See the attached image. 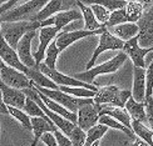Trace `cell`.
Returning <instances> with one entry per match:
<instances>
[{"label":"cell","instance_id":"cell-1","mask_svg":"<svg viewBox=\"0 0 153 146\" xmlns=\"http://www.w3.org/2000/svg\"><path fill=\"white\" fill-rule=\"evenodd\" d=\"M40 28V21H9L1 23V30L0 34L4 37V40L9 44L13 49H16V45L22 37L31 30H38Z\"/></svg>","mask_w":153,"mask_h":146},{"label":"cell","instance_id":"cell-2","mask_svg":"<svg viewBox=\"0 0 153 146\" xmlns=\"http://www.w3.org/2000/svg\"><path fill=\"white\" fill-rule=\"evenodd\" d=\"M49 0H29L22 5H18L15 8H11L8 11L0 14V23H9V21H23V20H30L34 18L43 6Z\"/></svg>","mask_w":153,"mask_h":146},{"label":"cell","instance_id":"cell-3","mask_svg":"<svg viewBox=\"0 0 153 146\" xmlns=\"http://www.w3.org/2000/svg\"><path fill=\"white\" fill-rule=\"evenodd\" d=\"M127 56L122 50L117 54L114 55L113 58L111 60H108L105 62H103V64L100 65H94L93 67L88 69V70H85L84 73H79V74H75L73 75L75 79H78L80 81H84V82H92L97 76L99 75H104V74H113L116 73L118 69L122 66L126 60H127Z\"/></svg>","mask_w":153,"mask_h":146},{"label":"cell","instance_id":"cell-4","mask_svg":"<svg viewBox=\"0 0 153 146\" xmlns=\"http://www.w3.org/2000/svg\"><path fill=\"white\" fill-rule=\"evenodd\" d=\"M33 86L36 89V90H39L42 94L45 95V96H48L49 99L56 101V103L60 104L62 106H64L65 109H68L72 112H75V114L80 106L85 105V104L94 103L93 98H75V96H72V95H69V94H65L64 91L59 90V89H47V87L36 86L34 84H33Z\"/></svg>","mask_w":153,"mask_h":146},{"label":"cell","instance_id":"cell-5","mask_svg":"<svg viewBox=\"0 0 153 146\" xmlns=\"http://www.w3.org/2000/svg\"><path fill=\"white\" fill-rule=\"evenodd\" d=\"M129 90H120L116 85H109L104 87H99L95 92L93 101L95 104H107L112 106L124 107V104L131 96Z\"/></svg>","mask_w":153,"mask_h":146},{"label":"cell","instance_id":"cell-6","mask_svg":"<svg viewBox=\"0 0 153 146\" xmlns=\"http://www.w3.org/2000/svg\"><path fill=\"white\" fill-rule=\"evenodd\" d=\"M38 67H39V70L44 75L48 76V78L52 81H54L58 86H60V85H63V86H82V87L91 89V90H94V91H98V89H99V86H93L89 84V82H84V81L75 79L74 76H68V75L62 74L60 71L56 70V69H50L44 64L43 61L38 65Z\"/></svg>","mask_w":153,"mask_h":146},{"label":"cell","instance_id":"cell-7","mask_svg":"<svg viewBox=\"0 0 153 146\" xmlns=\"http://www.w3.org/2000/svg\"><path fill=\"white\" fill-rule=\"evenodd\" d=\"M123 44H124L123 40H120L119 37H117L116 35H113L108 29L103 30V33L99 34V44H98V46H97V49L94 50L91 60L88 61V64L85 66L87 70L94 66L95 61H97V59H98V56L102 53L107 51V50H122L123 49Z\"/></svg>","mask_w":153,"mask_h":146},{"label":"cell","instance_id":"cell-8","mask_svg":"<svg viewBox=\"0 0 153 146\" xmlns=\"http://www.w3.org/2000/svg\"><path fill=\"white\" fill-rule=\"evenodd\" d=\"M138 44L143 48L153 46V5L144 8L142 16L138 19Z\"/></svg>","mask_w":153,"mask_h":146},{"label":"cell","instance_id":"cell-9","mask_svg":"<svg viewBox=\"0 0 153 146\" xmlns=\"http://www.w3.org/2000/svg\"><path fill=\"white\" fill-rule=\"evenodd\" d=\"M122 51L129 56V59L133 62V66H138V67H146V55L153 51V46L148 48H143L138 44V35H136L132 39L124 41L123 44V49Z\"/></svg>","mask_w":153,"mask_h":146},{"label":"cell","instance_id":"cell-10","mask_svg":"<svg viewBox=\"0 0 153 146\" xmlns=\"http://www.w3.org/2000/svg\"><path fill=\"white\" fill-rule=\"evenodd\" d=\"M0 80L8 86L20 89V90L33 86L31 80L23 71H19L16 69L5 64L0 67Z\"/></svg>","mask_w":153,"mask_h":146},{"label":"cell","instance_id":"cell-11","mask_svg":"<svg viewBox=\"0 0 153 146\" xmlns=\"http://www.w3.org/2000/svg\"><path fill=\"white\" fill-rule=\"evenodd\" d=\"M107 28L103 26L97 30H74V31H63V33H58L55 36V44L58 46V50L62 53L63 50H65L68 46H71L73 43L78 41L80 39H84L87 36H93V35H99L103 33V30Z\"/></svg>","mask_w":153,"mask_h":146},{"label":"cell","instance_id":"cell-12","mask_svg":"<svg viewBox=\"0 0 153 146\" xmlns=\"http://www.w3.org/2000/svg\"><path fill=\"white\" fill-rule=\"evenodd\" d=\"M102 109V104H85L80 106L78 111H76V125L80 129L87 131L98 123L99 119V112Z\"/></svg>","mask_w":153,"mask_h":146},{"label":"cell","instance_id":"cell-13","mask_svg":"<svg viewBox=\"0 0 153 146\" xmlns=\"http://www.w3.org/2000/svg\"><path fill=\"white\" fill-rule=\"evenodd\" d=\"M76 6V0H49L43 9L34 15L31 21H43L59 11H65Z\"/></svg>","mask_w":153,"mask_h":146},{"label":"cell","instance_id":"cell-14","mask_svg":"<svg viewBox=\"0 0 153 146\" xmlns=\"http://www.w3.org/2000/svg\"><path fill=\"white\" fill-rule=\"evenodd\" d=\"M35 35H36V30H31L29 33H27L19 40L15 49L20 61L28 67H38L33 58V54H31V41H33Z\"/></svg>","mask_w":153,"mask_h":146},{"label":"cell","instance_id":"cell-15","mask_svg":"<svg viewBox=\"0 0 153 146\" xmlns=\"http://www.w3.org/2000/svg\"><path fill=\"white\" fill-rule=\"evenodd\" d=\"M83 16H82V12L76 9H69V10H65V11H59L56 14L52 15L50 18L45 19V20L40 21V28L42 26H56L59 30L63 29L64 26L69 23L72 21H75V20H80Z\"/></svg>","mask_w":153,"mask_h":146},{"label":"cell","instance_id":"cell-16","mask_svg":"<svg viewBox=\"0 0 153 146\" xmlns=\"http://www.w3.org/2000/svg\"><path fill=\"white\" fill-rule=\"evenodd\" d=\"M59 29L56 26H42L39 28V46L38 50L33 54V58L35 60L36 66L44 60V55H45V50L48 45L53 39H55L56 34L59 33Z\"/></svg>","mask_w":153,"mask_h":146},{"label":"cell","instance_id":"cell-17","mask_svg":"<svg viewBox=\"0 0 153 146\" xmlns=\"http://www.w3.org/2000/svg\"><path fill=\"white\" fill-rule=\"evenodd\" d=\"M0 59L4 61L5 65L14 67L19 71H23L24 74L28 70V66H25L20 61V59H19L16 50L13 49L9 44L4 40L1 34H0Z\"/></svg>","mask_w":153,"mask_h":146},{"label":"cell","instance_id":"cell-18","mask_svg":"<svg viewBox=\"0 0 153 146\" xmlns=\"http://www.w3.org/2000/svg\"><path fill=\"white\" fill-rule=\"evenodd\" d=\"M0 90H1L3 101L6 106H14L18 107V109H23L24 107L27 95L24 94L23 90L8 86L1 80H0Z\"/></svg>","mask_w":153,"mask_h":146},{"label":"cell","instance_id":"cell-19","mask_svg":"<svg viewBox=\"0 0 153 146\" xmlns=\"http://www.w3.org/2000/svg\"><path fill=\"white\" fill-rule=\"evenodd\" d=\"M132 98L136 101H144L146 99V67L133 66V87Z\"/></svg>","mask_w":153,"mask_h":146},{"label":"cell","instance_id":"cell-20","mask_svg":"<svg viewBox=\"0 0 153 146\" xmlns=\"http://www.w3.org/2000/svg\"><path fill=\"white\" fill-rule=\"evenodd\" d=\"M30 123H31V131L34 132V139L30 146H36L44 132H54L55 130H58V128L52 121H48V120L40 116L30 117Z\"/></svg>","mask_w":153,"mask_h":146},{"label":"cell","instance_id":"cell-21","mask_svg":"<svg viewBox=\"0 0 153 146\" xmlns=\"http://www.w3.org/2000/svg\"><path fill=\"white\" fill-rule=\"evenodd\" d=\"M34 89H35V87H34ZM35 90H36V89H35ZM36 94H38V96L40 98V100L44 103V105H45L49 110H52V111H54V112H56V114H59L60 116H63L64 119L69 120V121H72L73 124L76 125V114H75V112L69 111L68 109H65L64 106H62L60 104L56 103V101L49 99V98L45 96L44 94H42L39 90H36Z\"/></svg>","mask_w":153,"mask_h":146},{"label":"cell","instance_id":"cell-22","mask_svg":"<svg viewBox=\"0 0 153 146\" xmlns=\"http://www.w3.org/2000/svg\"><path fill=\"white\" fill-rule=\"evenodd\" d=\"M124 109L129 114L131 119H136L142 124L147 125V116H146V107L144 101H136L132 98V95L128 98L127 103L124 104Z\"/></svg>","mask_w":153,"mask_h":146},{"label":"cell","instance_id":"cell-23","mask_svg":"<svg viewBox=\"0 0 153 146\" xmlns=\"http://www.w3.org/2000/svg\"><path fill=\"white\" fill-rule=\"evenodd\" d=\"M100 114H107L112 117H114L116 120H118L119 123H122L126 128L132 129L131 128V116L127 112V110L124 107H119V106H108L107 104H102V109H100Z\"/></svg>","mask_w":153,"mask_h":146},{"label":"cell","instance_id":"cell-24","mask_svg":"<svg viewBox=\"0 0 153 146\" xmlns=\"http://www.w3.org/2000/svg\"><path fill=\"white\" fill-rule=\"evenodd\" d=\"M25 75H27L31 80V82L36 86L47 87V89H59V86L56 85L54 81H52L48 76H45L39 70V67H28Z\"/></svg>","mask_w":153,"mask_h":146},{"label":"cell","instance_id":"cell-25","mask_svg":"<svg viewBox=\"0 0 153 146\" xmlns=\"http://www.w3.org/2000/svg\"><path fill=\"white\" fill-rule=\"evenodd\" d=\"M138 31H139V28L137 23H122V24H118L116 26H113V35H116L117 37H119L120 40L123 41H127L134 37L136 35H138Z\"/></svg>","mask_w":153,"mask_h":146},{"label":"cell","instance_id":"cell-26","mask_svg":"<svg viewBox=\"0 0 153 146\" xmlns=\"http://www.w3.org/2000/svg\"><path fill=\"white\" fill-rule=\"evenodd\" d=\"M76 6H79L82 16L84 19V29L85 30H97V29H100V28L104 26V25H102L97 21V19L94 18L93 11L89 6L83 4L80 0H76Z\"/></svg>","mask_w":153,"mask_h":146},{"label":"cell","instance_id":"cell-27","mask_svg":"<svg viewBox=\"0 0 153 146\" xmlns=\"http://www.w3.org/2000/svg\"><path fill=\"white\" fill-rule=\"evenodd\" d=\"M131 128L137 137L142 139L144 142L148 144V146H153V130L152 129H148L144 124H142L141 121H138L136 119L131 120Z\"/></svg>","mask_w":153,"mask_h":146},{"label":"cell","instance_id":"cell-28","mask_svg":"<svg viewBox=\"0 0 153 146\" xmlns=\"http://www.w3.org/2000/svg\"><path fill=\"white\" fill-rule=\"evenodd\" d=\"M98 123L108 126V128H112V129H116V130L122 131V132H124L127 136H129L131 139H134V137H136L134 132L132 131V129L126 128V126H124L122 123H119L118 120H116L114 117H112V116H109V115H107V114H100L99 119H98Z\"/></svg>","mask_w":153,"mask_h":146},{"label":"cell","instance_id":"cell-29","mask_svg":"<svg viewBox=\"0 0 153 146\" xmlns=\"http://www.w3.org/2000/svg\"><path fill=\"white\" fill-rule=\"evenodd\" d=\"M144 10V6L138 1V0H132V1H127L124 6L126 12V20L129 23H137L138 19L142 16Z\"/></svg>","mask_w":153,"mask_h":146},{"label":"cell","instance_id":"cell-30","mask_svg":"<svg viewBox=\"0 0 153 146\" xmlns=\"http://www.w3.org/2000/svg\"><path fill=\"white\" fill-rule=\"evenodd\" d=\"M108 126L103 125V124H99L97 123L94 126H92L91 129H88L85 131V142L84 146H91L94 141H98L100 140L102 137L104 136V134L108 131Z\"/></svg>","mask_w":153,"mask_h":146},{"label":"cell","instance_id":"cell-31","mask_svg":"<svg viewBox=\"0 0 153 146\" xmlns=\"http://www.w3.org/2000/svg\"><path fill=\"white\" fill-rule=\"evenodd\" d=\"M59 54H60V51L58 50V46H56V44H55V39H53L45 50V55H44L43 62L50 69H56V60H58Z\"/></svg>","mask_w":153,"mask_h":146},{"label":"cell","instance_id":"cell-32","mask_svg":"<svg viewBox=\"0 0 153 146\" xmlns=\"http://www.w3.org/2000/svg\"><path fill=\"white\" fill-rule=\"evenodd\" d=\"M59 90L64 91L65 94H69L75 98H94V95L97 91L91 90L87 87H82V86H59Z\"/></svg>","mask_w":153,"mask_h":146},{"label":"cell","instance_id":"cell-33","mask_svg":"<svg viewBox=\"0 0 153 146\" xmlns=\"http://www.w3.org/2000/svg\"><path fill=\"white\" fill-rule=\"evenodd\" d=\"M8 107V112L14 117L15 120H18L27 130L31 131V123H30V116L25 112L23 109H18L14 106H6Z\"/></svg>","mask_w":153,"mask_h":146},{"label":"cell","instance_id":"cell-34","mask_svg":"<svg viewBox=\"0 0 153 146\" xmlns=\"http://www.w3.org/2000/svg\"><path fill=\"white\" fill-rule=\"evenodd\" d=\"M83 4H98L104 6L105 9H108L109 11L117 10V9H122L126 6L127 0H80Z\"/></svg>","mask_w":153,"mask_h":146},{"label":"cell","instance_id":"cell-35","mask_svg":"<svg viewBox=\"0 0 153 146\" xmlns=\"http://www.w3.org/2000/svg\"><path fill=\"white\" fill-rule=\"evenodd\" d=\"M23 110L27 112L30 117H33V116H40V117H43V119L48 120V121H52V120H50V119L45 115V114H44V111L39 107V105H38L35 101L31 99V98H29V96H27V99H25V104H24Z\"/></svg>","mask_w":153,"mask_h":146},{"label":"cell","instance_id":"cell-36","mask_svg":"<svg viewBox=\"0 0 153 146\" xmlns=\"http://www.w3.org/2000/svg\"><path fill=\"white\" fill-rule=\"evenodd\" d=\"M89 8L92 9L93 11V15L94 18L97 19V21L102 25H104L105 26V23L108 21V19H109V14H111V11L105 9L104 6H102V5H98V4H91V6Z\"/></svg>","mask_w":153,"mask_h":146},{"label":"cell","instance_id":"cell-37","mask_svg":"<svg viewBox=\"0 0 153 146\" xmlns=\"http://www.w3.org/2000/svg\"><path fill=\"white\" fill-rule=\"evenodd\" d=\"M122 23H127L124 8L111 11L109 19H108V21L105 23V28L109 29V28H113V26H116V25H118V24H122Z\"/></svg>","mask_w":153,"mask_h":146},{"label":"cell","instance_id":"cell-38","mask_svg":"<svg viewBox=\"0 0 153 146\" xmlns=\"http://www.w3.org/2000/svg\"><path fill=\"white\" fill-rule=\"evenodd\" d=\"M68 137H69V140H71V142H72V146H84L85 131L83 129H80L78 125H75Z\"/></svg>","mask_w":153,"mask_h":146},{"label":"cell","instance_id":"cell-39","mask_svg":"<svg viewBox=\"0 0 153 146\" xmlns=\"http://www.w3.org/2000/svg\"><path fill=\"white\" fill-rule=\"evenodd\" d=\"M144 107H146V116H147V124L153 130V98H152V95L144 99Z\"/></svg>","mask_w":153,"mask_h":146},{"label":"cell","instance_id":"cell-40","mask_svg":"<svg viewBox=\"0 0 153 146\" xmlns=\"http://www.w3.org/2000/svg\"><path fill=\"white\" fill-rule=\"evenodd\" d=\"M53 134H54L55 141H56V144H58V146H72V142H71V140H69V137L63 134L60 130H55Z\"/></svg>","mask_w":153,"mask_h":146},{"label":"cell","instance_id":"cell-41","mask_svg":"<svg viewBox=\"0 0 153 146\" xmlns=\"http://www.w3.org/2000/svg\"><path fill=\"white\" fill-rule=\"evenodd\" d=\"M40 140H42V142H44L47 146H58L53 132H44V134L42 135V137H40Z\"/></svg>","mask_w":153,"mask_h":146},{"label":"cell","instance_id":"cell-42","mask_svg":"<svg viewBox=\"0 0 153 146\" xmlns=\"http://www.w3.org/2000/svg\"><path fill=\"white\" fill-rule=\"evenodd\" d=\"M18 1H20V0H8L5 4H3L1 6H0V14H3V12L8 11L9 9H11L13 6H15V4Z\"/></svg>","mask_w":153,"mask_h":146},{"label":"cell","instance_id":"cell-43","mask_svg":"<svg viewBox=\"0 0 153 146\" xmlns=\"http://www.w3.org/2000/svg\"><path fill=\"white\" fill-rule=\"evenodd\" d=\"M0 114H9L8 112V107L4 104L3 96H1V90H0Z\"/></svg>","mask_w":153,"mask_h":146},{"label":"cell","instance_id":"cell-44","mask_svg":"<svg viewBox=\"0 0 153 146\" xmlns=\"http://www.w3.org/2000/svg\"><path fill=\"white\" fill-rule=\"evenodd\" d=\"M133 140H134V141H133V144H132V146H148V144L147 142H144L143 140H142V139H139V137H134V139H133Z\"/></svg>","mask_w":153,"mask_h":146},{"label":"cell","instance_id":"cell-45","mask_svg":"<svg viewBox=\"0 0 153 146\" xmlns=\"http://www.w3.org/2000/svg\"><path fill=\"white\" fill-rule=\"evenodd\" d=\"M91 146H99V140H98V141H94V142H93Z\"/></svg>","mask_w":153,"mask_h":146},{"label":"cell","instance_id":"cell-46","mask_svg":"<svg viewBox=\"0 0 153 146\" xmlns=\"http://www.w3.org/2000/svg\"><path fill=\"white\" fill-rule=\"evenodd\" d=\"M6 1H8V0H0V6H1L3 4H5Z\"/></svg>","mask_w":153,"mask_h":146},{"label":"cell","instance_id":"cell-47","mask_svg":"<svg viewBox=\"0 0 153 146\" xmlns=\"http://www.w3.org/2000/svg\"><path fill=\"white\" fill-rule=\"evenodd\" d=\"M3 65H4V61H3V60H1V59H0V67H1V66H3Z\"/></svg>","mask_w":153,"mask_h":146},{"label":"cell","instance_id":"cell-48","mask_svg":"<svg viewBox=\"0 0 153 146\" xmlns=\"http://www.w3.org/2000/svg\"><path fill=\"white\" fill-rule=\"evenodd\" d=\"M0 30H1V23H0Z\"/></svg>","mask_w":153,"mask_h":146},{"label":"cell","instance_id":"cell-49","mask_svg":"<svg viewBox=\"0 0 153 146\" xmlns=\"http://www.w3.org/2000/svg\"><path fill=\"white\" fill-rule=\"evenodd\" d=\"M152 98H153V90H152Z\"/></svg>","mask_w":153,"mask_h":146},{"label":"cell","instance_id":"cell-50","mask_svg":"<svg viewBox=\"0 0 153 146\" xmlns=\"http://www.w3.org/2000/svg\"><path fill=\"white\" fill-rule=\"evenodd\" d=\"M127 1H132V0H127Z\"/></svg>","mask_w":153,"mask_h":146}]
</instances>
